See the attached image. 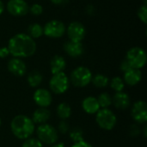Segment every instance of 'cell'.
<instances>
[{
  "instance_id": "6da1fadb",
  "label": "cell",
  "mask_w": 147,
  "mask_h": 147,
  "mask_svg": "<svg viewBox=\"0 0 147 147\" xmlns=\"http://www.w3.org/2000/svg\"><path fill=\"white\" fill-rule=\"evenodd\" d=\"M9 54L14 58H28L36 52V43L33 38L27 34H17L12 36L8 42Z\"/></svg>"
},
{
  "instance_id": "7a4b0ae2",
  "label": "cell",
  "mask_w": 147,
  "mask_h": 147,
  "mask_svg": "<svg viewBox=\"0 0 147 147\" xmlns=\"http://www.w3.org/2000/svg\"><path fill=\"white\" fill-rule=\"evenodd\" d=\"M10 129L15 137L19 140H27L34 133L35 127L31 118L19 115L15 116L10 123Z\"/></svg>"
},
{
  "instance_id": "3957f363",
  "label": "cell",
  "mask_w": 147,
  "mask_h": 147,
  "mask_svg": "<svg viewBox=\"0 0 147 147\" xmlns=\"http://www.w3.org/2000/svg\"><path fill=\"white\" fill-rule=\"evenodd\" d=\"M69 79L70 83L75 87H85L91 83L92 73L89 68L85 66H78L71 71Z\"/></svg>"
},
{
  "instance_id": "277c9868",
  "label": "cell",
  "mask_w": 147,
  "mask_h": 147,
  "mask_svg": "<svg viewBox=\"0 0 147 147\" xmlns=\"http://www.w3.org/2000/svg\"><path fill=\"white\" fill-rule=\"evenodd\" d=\"M37 139L46 145H53L58 141L59 134L58 130L49 124H41L36 130Z\"/></svg>"
},
{
  "instance_id": "5b68a950",
  "label": "cell",
  "mask_w": 147,
  "mask_h": 147,
  "mask_svg": "<svg viewBox=\"0 0 147 147\" xmlns=\"http://www.w3.org/2000/svg\"><path fill=\"white\" fill-rule=\"evenodd\" d=\"M96 121L99 127L103 130L109 131L115 127L117 123V118L113 111L109 109H100L96 115Z\"/></svg>"
},
{
  "instance_id": "8992f818",
  "label": "cell",
  "mask_w": 147,
  "mask_h": 147,
  "mask_svg": "<svg viewBox=\"0 0 147 147\" xmlns=\"http://www.w3.org/2000/svg\"><path fill=\"white\" fill-rule=\"evenodd\" d=\"M126 59L128 61L132 68L140 70L146 64V53L141 47H132L127 51Z\"/></svg>"
},
{
  "instance_id": "52a82bcc",
  "label": "cell",
  "mask_w": 147,
  "mask_h": 147,
  "mask_svg": "<svg viewBox=\"0 0 147 147\" xmlns=\"http://www.w3.org/2000/svg\"><path fill=\"white\" fill-rule=\"evenodd\" d=\"M49 87L51 91L54 94H64L70 87V79L64 72L53 74L50 79Z\"/></svg>"
},
{
  "instance_id": "ba28073f",
  "label": "cell",
  "mask_w": 147,
  "mask_h": 147,
  "mask_svg": "<svg viewBox=\"0 0 147 147\" xmlns=\"http://www.w3.org/2000/svg\"><path fill=\"white\" fill-rule=\"evenodd\" d=\"M65 24L59 20H52L46 23L43 28V34L49 38H60L65 33Z\"/></svg>"
},
{
  "instance_id": "9c48e42d",
  "label": "cell",
  "mask_w": 147,
  "mask_h": 147,
  "mask_svg": "<svg viewBox=\"0 0 147 147\" xmlns=\"http://www.w3.org/2000/svg\"><path fill=\"white\" fill-rule=\"evenodd\" d=\"M65 31L67 32L70 40L74 42H81L86 34V29L84 26L79 22H71Z\"/></svg>"
},
{
  "instance_id": "30bf717a",
  "label": "cell",
  "mask_w": 147,
  "mask_h": 147,
  "mask_svg": "<svg viewBox=\"0 0 147 147\" xmlns=\"http://www.w3.org/2000/svg\"><path fill=\"white\" fill-rule=\"evenodd\" d=\"M6 8L8 12L14 16H22L29 11V6L25 0H9Z\"/></svg>"
},
{
  "instance_id": "8fae6325",
  "label": "cell",
  "mask_w": 147,
  "mask_h": 147,
  "mask_svg": "<svg viewBox=\"0 0 147 147\" xmlns=\"http://www.w3.org/2000/svg\"><path fill=\"white\" fill-rule=\"evenodd\" d=\"M132 117L139 124H145L147 121V104L144 101L136 102L132 108Z\"/></svg>"
},
{
  "instance_id": "7c38bea8",
  "label": "cell",
  "mask_w": 147,
  "mask_h": 147,
  "mask_svg": "<svg viewBox=\"0 0 147 147\" xmlns=\"http://www.w3.org/2000/svg\"><path fill=\"white\" fill-rule=\"evenodd\" d=\"M34 101L40 108H47L53 101L52 94L46 89H37L34 93Z\"/></svg>"
},
{
  "instance_id": "4fadbf2b",
  "label": "cell",
  "mask_w": 147,
  "mask_h": 147,
  "mask_svg": "<svg viewBox=\"0 0 147 147\" xmlns=\"http://www.w3.org/2000/svg\"><path fill=\"white\" fill-rule=\"evenodd\" d=\"M8 70L16 77H22L26 73L27 66L23 60L19 58H12L8 62Z\"/></svg>"
},
{
  "instance_id": "5bb4252c",
  "label": "cell",
  "mask_w": 147,
  "mask_h": 147,
  "mask_svg": "<svg viewBox=\"0 0 147 147\" xmlns=\"http://www.w3.org/2000/svg\"><path fill=\"white\" fill-rule=\"evenodd\" d=\"M112 104H114L116 109L124 110L129 108L131 104V100L127 93L123 91L116 92L112 97Z\"/></svg>"
},
{
  "instance_id": "9a60e30c",
  "label": "cell",
  "mask_w": 147,
  "mask_h": 147,
  "mask_svg": "<svg viewBox=\"0 0 147 147\" xmlns=\"http://www.w3.org/2000/svg\"><path fill=\"white\" fill-rule=\"evenodd\" d=\"M64 50L69 56L72 58L80 57L84 52L82 42H74L71 40L64 44Z\"/></svg>"
},
{
  "instance_id": "2e32d148",
  "label": "cell",
  "mask_w": 147,
  "mask_h": 147,
  "mask_svg": "<svg viewBox=\"0 0 147 147\" xmlns=\"http://www.w3.org/2000/svg\"><path fill=\"white\" fill-rule=\"evenodd\" d=\"M142 79V73L140 70L131 68L130 70L124 72V83L130 86L137 85Z\"/></svg>"
},
{
  "instance_id": "e0dca14e",
  "label": "cell",
  "mask_w": 147,
  "mask_h": 147,
  "mask_svg": "<svg viewBox=\"0 0 147 147\" xmlns=\"http://www.w3.org/2000/svg\"><path fill=\"white\" fill-rule=\"evenodd\" d=\"M82 108L87 114L90 115L96 114L101 109L97 99L94 96H88L84 98L82 102Z\"/></svg>"
},
{
  "instance_id": "ac0fdd59",
  "label": "cell",
  "mask_w": 147,
  "mask_h": 147,
  "mask_svg": "<svg viewBox=\"0 0 147 147\" xmlns=\"http://www.w3.org/2000/svg\"><path fill=\"white\" fill-rule=\"evenodd\" d=\"M51 117V113L47 108H39L37 109L32 116V121L34 124H45L47 123Z\"/></svg>"
},
{
  "instance_id": "d6986e66",
  "label": "cell",
  "mask_w": 147,
  "mask_h": 147,
  "mask_svg": "<svg viewBox=\"0 0 147 147\" xmlns=\"http://www.w3.org/2000/svg\"><path fill=\"white\" fill-rule=\"evenodd\" d=\"M66 62L65 59L60 56V55H55L53 57L50 62V67H51V72L53 74L63 72V71L65 69Z\"/></svg>"
},
{
  "instance_id": "ffe728a7",
  "label": "cell",
  "mask_w": 147,
  "mask_h": 147,
  "mask_svg": "<svg viewBox=\"0 0 147 147\" xmlns=\"http://www.w3.org/2000/svg\"><path fill=\"white\" fill-rule=\"evenodd\" d=\"M57 115L61 120H66L71 115V108L66 102H61L57 107Z\"/></svg>"
},
{
  "instance_id": "44dd1931",
  "label": "cell",
  "mask_w": 147,
  "mask_h": 147,
  "mask_svg": "<svg viewBox=\"0 0 147 147\" xmlns=\"http://www.w3.org/2000/svg\"><path fill=\"white\" fill-rule=\"evenodd\" d=\"M42 79H43V77L41 75V73L38 71H31L28 76V84L29 86L31 87H38L41 83H42Z\"/></svg>"
},
{
  "instance_id": "7402d4cb",
  "label": "cell",
  "mask_w": 147,
  "mask_h": 147,
  "mask_svg": "<svg viewBox=\"0 0 147 147\" xmlns=\"http://www.w3.org/2000/svg\"><path fill=\"white\" fill-rule=\"evenodd\" d=\"M92 84L96 88H105L109 84V79L103 74H96L92 77Z\"/></svg>"
},
{
  "instance_id": "603a6c76",
  "label": "cell",
  "mask_w": 147,
  "mask_h": 147,
  "mask_svg": "<svg viewBox=\"0 0 147 147\" xmlns=\"http://www.w3.org/2000/svg\"><path fill=\"white\" fill-rule=\"evenodd\" d=\"M28 35L31 38H40L41 35H43V27L39 23H33L28 26Z\"/></svg>"
},
{
  "instance_id": "cb8c5ba5",
  "label": "cell",
  "mask_w": 147,
  "mask_h": 147,
  "mask_svg": "<svg viewBox=\"0 0 147 147\" xmlns=\"http://www.w3.org/2000/svg\"><path fill=\"white\" fill-rule=\"evenodd\" d=\"M96 99L102 109H109L112 105V96L107 92L100 94Z\"/></svg>"
},
{
  "instance_id": "d4e9b609",
  "label": "cell",
  "mask_w": 147,
  "mask_h": 147,
  "mask_svg": "<svg viewBox=\"0 0 147 147\" xmlns=\"http://www.w3.org/2000/svg\"><path fill=\"white\" fill-rule=\"evenodd\" d=\"M69 136L71 140L73 141V143H78L80 141L84 140V132L81 128L79 127H75L72 128L69 132Z\"/></svg>"
},
{
  "instance_id": "484cf974",
  "label": "cell",
  "mask_w": 147,
  "mask_h": 147,
  "mask_svg": "<svg viewBox=\"0 0 147 147\" xmlns=\"http://www.w3.org/2000/svg\"><path fill=\"white\" fill-rule=\"evenodd\" d=\"M110 87L115 92H121V91H123L124 90L125 83L123 79L121 78L120 77H115L110 81Z\"/></svg>"
},
{
  "instance_id": "4316f807",
  "label": "cell",
  "mask_w": 147,
  "mask_h": 147,
  "mask_svg": "<svg viewBox=\"0 0 147 147\" xmlns=\"http://www.w3.org/2000/svg\"><path fill=\"white\" fill-rule=\"evenodd\" d=\"M22 147H43V144L34 138H28L24 140Z\"/></svg>"
},
{
  "instance_id": "83f0119b",
  "label": "cell",
  "mask_w": 147,
  "mask_h": 147,
  "mask_svg": "<svg viewBox=\"0 0 147 147\" xmlns=\"http://www.w3.org/2000/svg\"><path fill=\"white\" fill-rule=\"evenodd\" d=\"M138 16L140 19L141 22H143L145 24L147 23V9L146 5L142 4L139 9H138Z\"/></svg>"
},
{
  "instance_id": "f1b7e54d",
  "label": "cell",
  "mask_w": 147,
  "mask_h": 147,
  "mask_svg": "<svg viewBox=\"0 0 147 147\" xmlns=\"http://www.w3.org/2000/svg\"><path fill=\"white\" fill-rule=\"evenodd\" d=\"M29 11L34 16H40L43 12V7L40 3H34L29 7Z\"/></svg>"
},
{
  "instance_id": "f546056e",
  "label": "cell",
  "mask_w": 147,
  "mask_h": 147,
  "mask_svg": "<svg viewBox=\"0 0 147 147\" xmlns=\"http://www.w3.org/2000/svg\"><path fill=\"white\" fill-rule=\"evenodd\" d=\"M69 129H70V127H69V124H68L65 120H62V121L59 122V127H58V130H59V132L60 134H67V133L69 132Z\"/></svg>"
},
{
  "instance_id": "4dcf8cb0",
  "label": "cell",
  "mask_w": 147,
  "mask_h": 147,
  "mask_svg": "<svg viewBox=\"0 0 147 147\" xmlns=\"http://www.w3.org/2000/svg\"><path fill=\"white\" fill-rule=\"evenodd\" d=\"M131 68H132V66L130 65V64L128 63V61L125 59L121 62V70L123 72H126L127 71L130 70Z\"/></svg>"
},
{
  "instance_id": "1f68e13d",
  "label": "cell",
  "mask_w": 147,
  "mask_h": 147,
  "mask_svg": "<svg viewBox=\"0 0 147 147\" xmlns=\"http://www.w3.org/2000/svg\"><path fill=\"white\" fill-rule=\"evenodd\" d=\"M9 55V51L7 47H3L0 48V58L1 59H5Z\"/></svg>"
},
{
  "instance_id": "d6a6232c",
  "label": "cell",
  "mask_w": 147,
  "mask_h": 147,
  "mask_svg": "<svg viewBox=\"0 0 147 147\" xmlns=\"http://www.w3.org/2000/svg\"><path fill=\"white\" fill-rule=\"evenodd\" d=\"M71 147H93L92 145H90V143L83 140V141H80V142H78V143H74L72 145Z\"/></svg>"
},
{
  "instance_id": "836d02e7",
  "label": "cell",
  "mask_w": 147,
  "mask_h": 147,
  "mask_svg": "<svg viewBox=\"0 0 147 147\" xmlns=\"http://www.w3.org/2000/svg\"><path fill=\"white\" fill-rule=\"evenodd\" d=\"M130 134L133 135V136H136L140 134V129L139 127L136 126V125H134L131 127V129H130Z\"/></svg>"
},
{
  "instance_id": "e575fe53",
  "label": "cell",
  "mask_w": 147,
  "mask_h": 147,
  "mask_svg": "<svg viewBox=\"0 0 147 147\" xmlns=\"http://www.w3.org/2000/svg\"><path fill=\"white\" fill-rule=\"evenodd\" d=\"M51 1L53 3L56 5H65L69 2V0H51Z\"/></svg>"
},
{
  "instance_id": "d590c367",
  "label": "cell",
  "mask_w": 147,
  "mask_h": 147,
  "mask_svg": "<svg viewBox=\"0 0 147 147\" xmlns=\"http://www.w3.org/2000/svg\"><path fill=\"white\" fill-rule=\"evenodd\" d=\"M3 10H4V5H3V2L0 0V15H2V14H3Z\"/></svg>"
},
{
  "instance_id": "8d00e7d4",
  "label": "cell",
  "mask_w": 147,
  "mask_h": 147,
  "mask_svg": "<svg viewBox=\"0 0 147 147\" xmlns=\"http://www.w3.org/2000/svg\"><path fill=\"white\" fill-rule=\"evenodd\" d=\"M51 147H65V145H64L63 143H55V144H53V145Z\"/></svg>"
},
{
  "instance_id": "74e56055",
  "label": "cell",
  "mask_w": 147,
  "mask_h": 147,
  "mask_svg": "<svg viewBox=\"0 0 147 147\" xmlns=\"http://www.w3.org/2000/svg\"><path fill=\"white\" fill-rule=\"evenodd\" d=\"M143 134H144V136L146 137V126L144 127V133Z\"/></svg>"
},
{
  "instance_id": "f35d334b",
  "label": "cell",
  "mask_w": 147,
  "mask_h": 147,
  "mask_svg": "<svg viewBox=\"0 0 147 147\" xmlns=\"http://www.w3.org/2000/svg\"><path fill=\"white\" fill-rule=\"evenodd\" d=\"M1 124H2V120H1V118H0V126H1Z\"/></svg>"
}]
</instances>
